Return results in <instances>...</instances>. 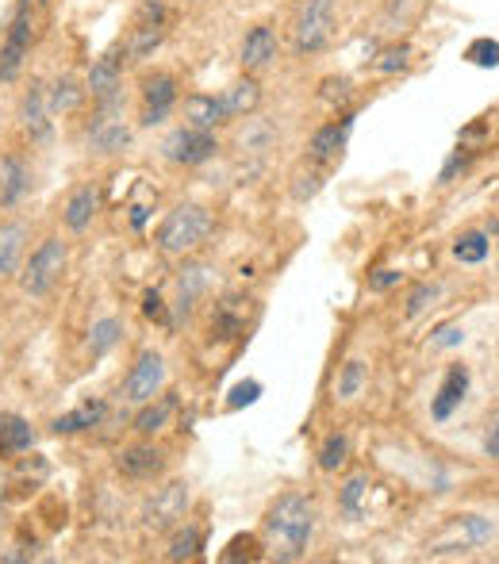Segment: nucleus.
I'll return each instance as SVG.
<instances>
[{
  "label": "nucleus",
  "instance_id": "1",
  "mask_svg": "<svg viewBox=\"0 0 499 564\" xmlns=\"http://www.w3.org/2000/svg\"><path fill=\"white\" fill-rule=\"evenodd\" d=\"M315 534V503L304 491H284L273 503L265 507V519H261V538H265L269 557L281 564H292L307 553Z\"/></svg>",
  "mask_w": 499,
  "mask_h": 564
},
{
  "label": "nucleus",
  "instance_id": "2",
  "mask_svg": "<svg viewBox=\"0 0 499 564\" xmlns=\"http://www.w3.org/2000/svg\"><path fill=\"white\" fill-rule=\"evenodd\" d=\"M211 227H216V219H211V212L204 208V204H177V208L162 219V227L154 230V242L162 253L185 258V253L200 250V246L208 242Z\"/></svg>",
  "mask_w": 499,
  "mask_h": 564
},
{
  "label": "nucleus",
  "instance_id": "3",
  "mask_svg": "<svg viewBox=\"0 0 499 564\" xmlns=\"http://www.w3.org/2000/svg\"><path fill=\"white\" fill-rule=\"evenodd\" d=\"M338 31V0H300L292 20V54L315 58L330 46Z\"/></svg>",
  "mask_w": 499,
  "mask_h": 564
},
{
  "label": "nucleus",
  "instance_id": "4",
  "mask_svg": "<svg viewBox=\"0 0 499 564\" xmlns=\"http://www.w3.org/2000/svg\"><path fill=\"white\" fill-rule=\"evenodd\" d=\"M165 31H170V4L165 0H139L131 15V28L123 39V58L127 66H139L147 62L158 46L165 43Z\"/></svg>",
  "mask_w": 499,
  "mask_h": 564
},
{
  "label": "nucleus",
  "instance_id": "5",
  "mask_svg": "<svg viewBox=\"0 0 499 564\" xmlns=\"http://www.w3.org/2000/svg\"><path fill=\"white\" fill-rule=\"evenodd\" d=\"M69 265V250L62 238H46V242H39L35 250H31V258L20 265V289L23 296L31 300H43L54 292V284L62 281V273H66Z\"/></svg>",
  "mask_w": 499,
  "mask_h": 564
},
{
  "label": "nucleus",
  "instance_id": "6",
  "mask_svg": "<svg viewBox=\"0 0 499 564\" xmlns=\"http://www.w3.org/2000/svg\"><path fill=\"white\" fill-rule=\"evenodd\" d=\"M31 39H35V28H31V0H15L12 20H8V31L0 39V85H12L15 77L23 74L31 58Z\"/></svg>",
  "mask_w": 499,
  "mask_h": 564
},
{
  "label": "nucleus",
  "instance_id": "7",
  "mask_svg": "<svg viewBox=\"0 0 499 564\" xmlns=\"http://www.w3.org/2000/svg\"><path fill=\"white\" fill-rule=\"evenodd\" d=\"M162 154H165V162L193 170V165H204V162H211V158L219 154V139H216V131L181 123V127H173V131L165 134Z\"/></svg>",
  "mask_w": 499,
  "mask_h": 564
},
{
  "label": "nucleus",
  "instance_id": "8",
  "mask_svg": "<svg viewBox=\"0 0 499 564\" xmlns=\"http://www.w3.org/2000/svg\"><path fill=\"white\" fill-rule=\"evenodd\" d=\"M139 97H142V127H158L173 116V108L181 105V82L170 69H154V74H142L139 82Z\"/></svg>",
  "mask_w": 499,
  "mask_h": 564
},
{
  "label": "nucleus",
  "instance_id": "9",
  "mask_svg": "<svg viewBox=\"0 0 499 564\" xmlns=\"http://www.w3.org/2000/svg\"><path fill=\"white\" fill-rule=\"evenodd\" d=\"M162 384H165V357L158 349H142L123 377V400L147 403L162 392Z\"/></svg>",
  "mask_w": 499,
  "mask_h": 564
},
{
  "label": "nucleus",
  "instance_id": "10",
  "mask_svg": "<svg viewBox=\"0 0 499 564\" xmlns=\"http://www.w3.org/2000/svg\"><path fill=\"white\" fill-rule=\"evenodd\" d=\"M188 514V484L185 480H170L154 491V499L147 503L142 519H147L150 530H173L181 527Z\"/></svg>",
  "mask_w": 499,
  "mask_h": 564
},
{
  "label": "nucleus",
  "instance_id": "11",
  "mask_svg": "<svg viewBox=\"0 0 499 564\" xmlns=\"http://www.w3.org/2000/svg\"><path fill=\"white\" fill-rule=\"evenodd\" d=\"M123 69H127L123 46H120V51H105L100 58H93L89 77H85V93H89V97L97 100V105H108V100H120Z\"/></svg>",
  "mask_w": 499,
  "mask_h": 564
},
{
  "label": "nucleus",
  "instance_id": "12",
  "mask_svg": "<svg viewBox=\"0 0 499 564\" xmlns=\"http://www.w3.org/2000/svg\"><path fill=\"white\" fill-rule=\"evenodd\" d=\"M276 58H281V35H276V28L273 23H253L239 46L242 69H247V74H261V69H269Z\"/></svg>",
  "mask_w": 499,
  "mask_h": 564
},
{
  "label": "nucleus",
  "instance_id": "13",
  "mask_svg": "<svg viewBox=\"0 0 499 564\" xmlns=\"http://www.w3.org/2000/svg\"><path fill=\"white\" fill-rule=\"evenodd\" d=\"M116 108H120V100H108V105H100V119L93 123V131H89V147H93V154H100V158L123 154V150L131 147V127L116 116Z\"/></svg>",
  "mask_w": 499,
  "mask_h": 564
},
{
  "label": "nucleus",
  "instance_id": "14",
  "mask_svg": "<svg viewBox=\"0 0 499 564\" xmlns=\"http://www.w3.org/2000/svg\"><path fill=\"white\" fill-rule=\"evenodd\" d=\"M469 384H473L469 365H449L446 377H442V384H438V392H434V400H431L434 423H449V419L462 411L465 395H469Z\"/></svg>",
  "mask_w": 499,
  "mask_h": 564
},
{
  "label": "nucleus",
  "instance_id": "15",
  "mask_svg": "<svg viewBox=\"0 0 499 564\" xmlns=\"http://www.w3.org/2000/svg\"><path fill=\"white\" fill-rule=\"evenodd\" d=\"M350 131H354V112L323 123L319 131L307 139V158H312L315 165L338 162V158H343V150H346V142H350Z\"/></svg>",
  "mask_w": 499,
  "mask_h": 564
},
{
  "label": "nucleus",
  "instance_id": "16",
  "mask_svg": "<svg viewBox=\"0 0 499 564\" xmlns=\"http://www.w3.org/2000/svg\"><path fill=\"white\" fill-rule=\"evenodd\" d=\"M20 127L28 131L31 142H43L51 139V127H54V112H51V100H46V85H31L20 100Z\"/></svg>",
  "mask_w": 499,
  "mask_h": 564
},
{
  "label": "nucleus",
  "instance_id": "17",
  "mask_svg": "<svg viewBox=\"0 0 499 564\" xmlns=\"http://www.w3.org/2000/svg\"><path fill=\"white\" fill-rule=\"evenodd\" d=\"M177 108H181V116H185L188 127L219 131L224 123H231V116H227V108H224V97H216V93H188Z\"/></svg>",
  "mask_w": 499,
  "mask_h": 564
},
{
  "label": "nucleus",
  "instance_id": "18",
  "mask_svg": "<svg viewBox=\"0 0 499 564\" xmlns=\"http://www.w3.org/2000/svg\"><path fill=\"white\" fill-rule=\"evenodd\" d=\"M116 468H120L127 480H158V476H165V468H170V457L158 446H131L120 453Z\"/></svg>",
  "mask_w": 499,
  "mask_h": 564
},
{
  "label": "nucleus",
  "instance_id": "19",
  "mask_svg": "<svg viewBox=\"0 0 499 564\" xmlns=\"http://www.w3.org/2000/svg\"><path fill=\"white\" fill-rule=\"evenodd\" d=\"M97 212H100V188L97 185H77L74 193H69L66 208H62V224L74 230V235H82V230L93 227Z\"/></svg>",
  "mask_w": 499,
  "mask_h": 564
},
{
  "label": "nucleus",
  "instance_id": "20",
  "mask_svg": "<svg viewBox=\"0 0 499 564\" xmlns=\"http://www.w3.org/2000/svg\"><path fill=\"white\" fill-rule=\"evenodd\" d=\"M31 193V170L20 154L0 158V208H15Z\"/></svg>",
  "mask_w": 499,
  "mask_h": 564
},
{
  "label": "nucleus",
  "instance_id": "21",
  "mask_svg": "<svg viewBox=\"0 0 499 564\" xmlns=\"http://www.w3.org/2000/svg\"><path fill=\"white\" fill-rule=\"evenodd\" d=\"M23 250H28V227L20 219H4L0 224V281L20 276Z\"/></svg>",
  "mask_w": 499,
  "mask_h": 564
},
{
  "label": "nucleus",
  "instance_id": "22",
  "mask_svg": "<svg viewBox=\"0 0 499 564\" xmlns=\"http://www.w3.org/2000/svg\"><path fill=\"white\" fill-rule=\"evenodd\" d=\"M219 97H224V108H227V116H231V119H250L261 108V82H258V74H242L239 82L227 85Z\"/></svg>",
  "mask_w": 499,
  "mask_h": 564
},
{
  "label": "nucleus",
  "instance_id": "23",
  "mask_svg": "<svg viewBox=\"0 0 499 564\" xmlns=\"http://www.w3.org/2000/svg\"><path fill=\"white\" fill-rule=\"evenodd\" d=\"M173 411H177V395H162V392H158L154 400L139 403V415H134L131 431L142 434V438H154V434H162L165 426H170Z\"/></svg>",
  "mask_w": 499,
  "mask_h": 564
},
{
  "label": "nucleus",
  "instance_id": "24",
  "mask_svg": "<svg viewBox=\"0 0 499 564\" xmlns=\"http://www.w3.org/2000/svg\"><path fill=\"white\" fill-rule=\"evenodd\" d=\"M247 304L250 300H239V296L219 300L216 312H211V335H216L219 341H231V338L247 335Z\"/></svg>",
  "mask_w": 499,
  "mask_h": 564
},
{
  "label": "nucleus",
  "instance_id": "25",
  "mask_svg": "<svg viewBox=\"0 0 499 564\" xmlns=\"http://www.w3.org/2000/svg\"><path fill=\"white\" fill-rule=\"evenodd\" d=\"M105 415H108V403L105 400H85L82 408H74V411H66V415H58L51 423V431L54 434H85V431H97L100 423H105Z\"/></svg>",
  "mask_w": 499,
  "mask_h": 564
},
{
  "label": "nucleus",
  "instance_id": "26",
  "mask_svg": "<svg viewBox=\"0 0 499 564\" xmlns=\"http://www.w3.org/2000/svg\"><path fill=\"white\" fill-rule=\"evenodd\" d=\"M373 476L369 473H354L350 480L343 484V491H338V507H343L346 519H366L369 514V499H373Z\"/></svg>",
  "mask_w": 499,
  "mask_h": 564
},
{
  "label": "nucleus",
  "instance_id": "27",
  "mask_svg": "<svg viewBox=\"0 0 499 564\" xmlns=\"http://www.w3.org/2000/svg\"><path fill=\"white\" fill-rule=\"evenodd\" d=\"M208 281H211L208 265H185V269H181V276H177V304H173V307H177V319L193 312L196 300L208 292ZM177 319H173V327H177Z\"/></svg>",
  "mask_w": 499,
  "mask_h": 564
},
{
  "label": "nucleus",
  "instance_id": "28",
  "mask_svg": "<svg viewBox=\"0 0 499 564\" xmlns=\"http://www.w3.org/2000/svg\"><path fill=\"white\" fill-rule=\"evenodd\" d=\"M35 446V431L23 415H0V457H20Z\"/></svg>",
  "mask_w": 499,
  "mask_h": 564
},
{
  "label": "nucleus",
  "instance_id": "29",
  "mask_svg": "<svg viewBox=\"0 0 499 564\" xmlns=\"http://www.w3.org/2000/svg\"><path fill=\"white\" fill-rule=\"evenodd\" d=\"M85 97H89V93H85V85L77 82V77H69V74H62L58 82H54L51 89H46V100H51V112H54V116L77 112Z\"/></svg>",
  "mask_w": 499,
  "mask_h": 564
},
{
  "label": "nucleus",
  "instance_id": "30",
  "mask_svg": "<svg viewBox=\"0 0 499 564\" xmlns=\"http://www.w3.org/2000/svg\"><path fill=\"white\" fill-rule=\"evenodd\" d=\"M200 550H204V530L196 527V522H181V527H173V538H170V545H165V557L196 561Z\"/></svg>",
  "mask_w": 499,
  "mask_h": 564
},
{
  "label": "nucleus",
  "instance_id": "31",
  "mask_svg": "<svg viewBox=\"0 0 499 564\" xmlns=\"http://www.w3.org/2000/svg\"><path fill=\"white\" fill-rule=\"evenodd\" d=\"M488 250H492V238L485 230H465V235L454 238V258L462 265H480L488 258Z\"/></svg>",
  "mask_w": 499,
  "mask_h": 564
},
{
  "label": "nucleus",
  "instance_id": "32",
  "mask_svg": "<svg viewBox=\"0 0 499 564\" xmlns=\"http://www.w3.org/2000/svg\"><path fill=\"white\" fill-rule=\"evenodd\" d=\"M366 380H369V369H366V361H346L343 369H338V380H335V395L338 400H358L361 395V388H366Z\"/></svg>",
  "mask_w": 499,
  "mask_h": 564
},
{
  "label": "nucleus",
  "instance_id": "33",
  "mask_svg": "<svg viewBox=\"0 0 499 564\" xmlns=\"http://www.w3.org/2000/svg\"><path fill=\"white\" fill-rule=\"evenodd\" d=\"M346 460H350V434H343V431L327 434L319 446V468L323 473H338Z\"/></svg>",
  "mask_w": 499,
  "mask_h": 564
},
{
  "label": "nucleus",
  "instance_id": "34",
  "mask_svg": "<svg viewBox=\"0 0 499 564\" xmlns=\"http://www.w3.org/2000/svg\"><path fill=\"white\" fill-rule=\"evenodd\" d=\"M120 338H123V319L108 315V319L93 323V330H89V354H93V357H105L108 349H112Z\"/></svg>",
  "mask_w": 499,
  "mask_h": 564
},
{
  "label": "nucleus",
  "instance_id": "35",
  "mask_svg": "<svg viewBox=\"0 0 499 564\" xmlns=\"http://www.w3.org/2000/svg\"><path fill=\"white\" fill-rule=\"evenodd\" d=\"M411 46L408 43H392V46H384V51L373 58V69L377 74H384V77H392V74H403V69L411 66Z\"/></svg>",
  "mask_w": 499,
  "mask_h": 564
},
{
  "label": "nucleus",
  "instance_id": "36",
  "mask_svg": "<svg viewBox=\"0 0 499 564\" xmlns=\"http://www.w3.org/2000/svg\"><path fill=\"white\" fill-rule=\"evenodd\" d=\"M465 62L477 69H496L499 66V39H492V35L473 39V43L465 46Z\"/></svg>",
  "mask_w": 499,
  "mask_h": 564
},
{
  "label": "nucleus",
  "instance_id": "37",
  "mask_svg": "<svg viewBox=\"0 0 499 564\" xmlns=\"http://www.w3.org/2000/svg\"><path fill=\"white\" fill-rule=\"evenodd\" d=\"M477 162V150H469V147H457L454 154L442 162V170H438V185H454L462 173H469V165Z\"/></svg>",
  "mask_w": 499,
  "mask_h": 564
},
{
  "label": "nucleus",
  "instance_id": "38",
  "mask_svg": "<svg viewBox=\"0 0 499 564\" xmlns=\"http://www.w3.org/2000/svg\"><path fill=\"white\" fill-rule=\"evenodd\" d=\"M434 300H438V284H415V289H411V296H408V307H403V315H408V319H415V315H423Z\"/></svg>",
  "mask_w": 499,
  "mask_h": 564
},
{
  "label": "nucleus",
  "instance_id": "39",
  "mask_svg": "<svg viewBox=\"0 0 499 564\" xmlns=\"http://www.w3.org/2000/svg\"><path fill=\"white\" fill-rule=\"evenodd\" d=\"M242 557H247V561H258V557H261V542H258V538L239 534V538H235V542L224 550V561H242Z\"/></svg>",
  "mask_w": 499,
  "mask_h": 564
},
{
  "label": "nucleus",
  "instance_id": "40",
  "mask_svg": "<svg viewBox=\"0 0 499 564\" xmlns=\"http://www.w3.org/2000/svg\"><path fill=\"white\" fill-rule=\"evenodd\" d=\"M319 97L323 100H327V105H346V100H350V89H354V85H350V77H327V82H323L319 85Z\"/></svg>",
  "mask_w": 499,
  "mask_h": 564
},
{
  "label": "nucleus",
  "instance_id": "41",
  "mask_svg": "<svg viewBox=\"0 0 499 564\" xmlns=\"http://www.w3.org/2000/svg\"><path fill=\"white\" fill-rule=\"evenodd\" d=\"M261 400V384L258 380H242V384L231 388V400H227V408L239 411V408H250V403Z\"/></svg>",
  "mask_w": 499,
  "mask_h": 564
},
{
  "label": "nucleus",
  "instance_id": "42",
  "mask_svg": "<svg viewBox=\"0 0 499 564\" xmlns=\"http://www.w3.org/2000/svg\"><path fill=\"white\" fill-rule=\"evenodd\" d=\"M142 315H147V319L165 323V327H170V307H165V300H162V292H158V289H150L147 296H142Z\"/></svg>",
  "mask_w": 499,
  "mask_h": 564
},
{
  "label": "nucleus",
  "instance_id": "43",
  "mask_svg": "<svg viewBox=\"0 0 499 564\" xmlns=\"http://www.w3.org/2000/svg\"><path fill=\"white\" fill-rule=\"evenodd\" d=\"M465 341V330L457 327V323H446V327H438V335H434L431 346L434 349H449V346H462Z\"/></svg>",
  "mask_w": 499,
  "mask_h": 564
},
{
  "label": "nucleus",
  "instance_id": "44",
  "mask_svg": "<svg viewBox=\"0 0 499 564\" xmlns=\"http://www.w3.org/2000/svg\"><path fill=\"white\" fill-rule=\"evenodd\" d=\"M400 281H403V273H395V269H377V273L369 276V289L384 292V289H392V284H400Z\"/></svg>",
  "mask_w": 499,
  "mask_h": 564
},
{
  "label": "nucleus",
  "instance_id": "45",
  "mask_svg": "<svg viewBox=\"0 0 499 564\" xmlns=\"http://www.w3.org/2000/svg\"><path fill=\"white\" fill-rule=\"evenodd\" d=\"M485 457L499 460V415L492 419V426H488V434H485Z\"/></svg>",
  "mask_w": 499,
  "mask_h": 564
},
{
  "label": "nucleus",
  "instance_id": "46",
  "mask_svg": "<svg viewBox=\"0 0 499 564\" xmlns=\"http://www.w3.org/2000/svg\"><path fill=\"white\" fill-rule=\"evenodd\" d=\"M0 496H4V473H0Z\"/></svg>",
  "mask_w": 499,
  "mask_h": 564
}]
</instances>
